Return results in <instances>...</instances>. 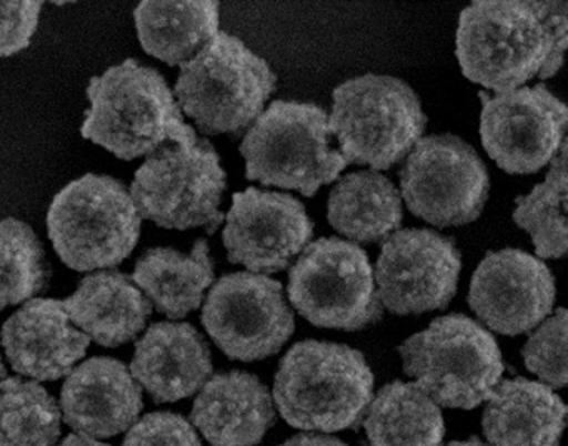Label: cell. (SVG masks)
Masks as SVG:
<instances>
[{"mask_svg":"<svg viewBox=\"0 0 568 446\" xmlns=\"http://www.w3.org/2000/svg\"><path fill=\"white\" fill-rule=\"evenodd\" d=\"M567 3L477 0L460 13L457 59L471 82L510 92L564 63Z\"/></svg>","mask_w":568,"mask_h":446,"instance_id":"cell-1","label":"cell"},{"mask_svg":"<svg viewBox=\"0 0 568 446\" xmlns=\"http://www.w3.org/2000/svg\"><path fill=\"white\" fill-rule=\"evenodd\" d=\"M91 109L81 133L122 160L151 155L195 130L182 119L171 87L159 70L128 59L94 77L88 87Z\"/></svg>","mask_w":568,"mask_h":446,"instance_id":"cell-2","label":"cell"},{"mask_svg":"<svg viewBox=\"0 0 568 446\" xmlns=\"http://www.w3.org/2000/svg\"><path fill=\"white\" fill-rule=\"evenodd\" d=\"M374 373L358 349L305 339L282 358L274 399L285 422L311 432H341L364 418Z\"/></svg>","mask_w":568,"mask_h":446,"instance_id":"cell-3","label":"cell"},{"mask_svg":"<svg viewBox=\"0 0 568 446\" xmlns=\"http://www.w3.org/2000/svg\"><path fill=\"white\" fill-rule=\"evenodd\" d=\"M277 85L268 63L241 39L217 32L182 63L175 95L182 110L209 135H239L257 120Z\"/></svg>","mask_w":568,"mask_h":446,"instance_id":"cell-4","label":"cell"},{"mask_svg":"<svg viewBox=\"0 0 568 446\" xmlns=\"http://www.w3.org/2000/svg\"><path fill=\"white\" fill-rule=\"evenodd\" d=\"M327 112L314 103L275 100L248 129L241 153L245 176L314 196L348 165L332 149Z\"/></svg>","mask_w":568,"mask_h":446,"instance_id":"cell-5","label":"cell"},{"mask_svg":"<svg viewBox=\"0 0 568 446\" xmlns=\"http://www.w3.org/2000/svg\"><path fill=\"white\" fill-rule=\"evenodd\" d=\"M398 349L405 373L445 408L471 409L487 402L504 375L494 336L458 313L435 318Z\"/></svg>","mask_w":568,"mask_h":446,"instance_id":"cell-6","label":"cell"},{"mask_svg":"<svg viewBox=\"0 0 568 446\" xmlns=\"http://www.w3.org/2000/svg\"><path fill=\"white\" fill-rule=\"evenodd\" d=\"M425 125L417 93L404 80L368 73L334 90L328 130L347 163L390 169L412 152Z\"/></svg>","mask_w":568,"mask_h":446,"instance_id":"cell-7","label":"cell"},{"mask_svg":"<svg viewBox=\"0 0 568 446\" xmlns=\"http://www.w3.org/2000/svg\"><path fill=\"white\" fill-rule=\"evenodd\" d=\"M225 189L221 156L194 132L151 153L135 172L129 193L141 219L162 229L204 226L214 235L224 220L219 206Z\"/></svg>","mask_w":568,"mask_h":446,"instance_id":"cell-8","label":"cell"},{"mask_svg":"<svg viewBox=\"0 0 568 446\" xmlns=\"http://www.w3.org/2000/svg\"><path fill=\"white\" fill-rule=\"evenodd\" d=\"M142 219L124 183L108 175L74 180L52 200L49 239L69 268H109L138 245Z\"/></svg>","mask_w":568,"mask_h":446,"instance_id":"cell-9","label":"cell"},{"mask_svg":"<svg viewBox=\"0 0 568 446\" xmlns=\"http://www.w3.org/2000/svg\"><path fill=\"white\" fill-rule=\"evenodd\" d=\"M288 298L305 320L324 328L351 332L382 318L367 253L337 236L304 249L288 276Z\"/></svg>","mask_w":568,"mask_h":446,"instance_id":"cell-10","label":"cell"},{"mask_svg":"<svg viewBox=\"0 0 568 446\" xmlns=\"http://www.w3.org/2000/svg\"><path fill=\"white\" fill-rule=\"evenodd\" d=\"M408 210L432 225L475 222L484 210L490 176L475 149L455 135L424 136L400 170Z\"/></svg>","mask_w":568,"mask_h":446,"instance_id":"cell-11","label":"cell"},{"mask_svg":"<svg viewBox=\"0 0 568 446\" xmlns=\"http://www.w3.org/2000/svg\"><path fill=\"white\" fill-rule=\"evenodd\" d=\"M202 323L215 345L241 362L275 355L295 330L282 283L248 272L227 273L212 286Z\"/></svg>","mask_w":568,"mask_h":446,"instance_id":"cell-12","label":"cell"},{"mask_svg":"<svg viewBox=\"0 0 568 446\" xmlns=\"http://www.w3.org/2000/svg\"><path fill=\"white\" fill-rule=\"evenodd\" d=\"M485 150L508 173H535L557 155L568 110L545 85L488 97L480 93Z\"/></svg>","mask_w":568,"mask_h":446,"instance_id":"cell-13","label":"cell"},{"mask_svg":"<svg viewBox=\"0 0 568 446\" xmlns=\"http://www.w3.org/2000/svg\"><path fill=\"white\" fill-rule=\"evenodd\" d=\"M462 256L434 230H398L385 239L375 266L377 296L397 315L442 310L457 292Z\"/></svg>","mask_w":568,"mask_h":446,"instance_id":"cell-14","label":"cell"},{"mask_svg":"<svg viewBox=\"0 0 568 446\" xmlns=\"http://www.w3.org/2000/svg\"><path fill=\"white\" fill-rule=\"evenodd\" d=\"M314 233L305 206L287 193L251 189L235 193L224 229L232 263L254 273L282 272Z\"/></svg>","mask_w":568,"mask_h":446,"instance_id":"cell-15","label":"cell"},{"mask_svg":"<svg viewBox=\"0 0 568 446\" xmlns=\"http://www.w3.org/2000/svg\"><path fill=\"white\" fill-rule=\"evenodd\" d=\"M555 280L537 256L517 249L491 252L471 276L468 303L501 335L531 332L554 308Z\"/></svg>","mask_w":568,"mask_h":446,"instance_id":"cell-16","label":"cell"},{"mask_svg":"<svg viewBox=\"0 0 568 446\" xmlns=\"http://www.w3.org/2000/svg\"><path fill=\"white\" fill-rule=\"evenodd\" d=\"M141 409V385L124 363L108 356L82 363L62 386V418L79 435H119L138 422Z\"/></svg>","mask_w":568,"mask_h":446,"instance_id":"cell-17","label":"cell"},{"mask_svg":"<svg viewBox=\"0 0 568 446\" xmlns=\"http://www.w3.org/2000/svg\"><path fill=\"white\" fill-rule=\"evenodd\" d=\"M89 343L91 338L72 325L62 300H31L2 328L12 368L39 382L68 376Z\"/></svg>","mask_w":568,"mask_h":446,"instance_id":"cell-18","label":"cell"},{"mask_svg":"<svg viewBox=\"0 0 568 446\" xmlns=\"http://www.w3.org/2000/svg\"><path fill=\"white\" fill-rule=\"evenodd\" d=\"M131 373L155 403L179 402L207 382L211 349L191 323H154L135 345Z\"/></svg>","mask_w":568,"mask_h":446,"instance_id":"cell-19","label":"cell"},{"mask_svg":"<svg viewBox=\"0 0 568 446\" xmlns=\"http://www.w3.org/2000/svg\"><path fill=\"white\" fill-rule=\"evenodd\" d=\"M274 419L267 386L245 372L212 376L192 408V423L212 446L257 445Z\"/></svg>","mask_w":568,"mask_h":446,"instance_id":"cell-20","label":"cell"},{"mask_svg":"<svg viewBox=\"0 0 568 446\" xmlns=\"http://www.w3.org/2000/svg\"><path fill=\"white\" fill-rule=\"evenodd\" d=\"M565 413V403L547 385L505 379L488 396L481 425L490 446H558Z\"/></svg>","mask_w":568,"mask_h":446,"instance_id":"cell-21","label":"cell"},{"mask_svg":"<svg viewBox=\"0 0 568 446\" xmlns=\"http://www.w3.org/2000/svg\"><path fill=\"white\" fill-rule=\"evenodd\" d=\"M62 305L72 325L108 348L134 339L152 313L148 296L118 270L85 276L74 295L62 300Z\"/></svg>","mask_w":568,"mask_h":446,"instance_id":"cell-22","label":"cell"},{"mask_svg":"<svg viewBox=\"0 0 568 446\" xmlns=\"http://www.w3.org/2000/svg\"><path fill=\"white\" fill-rule=\"evenodd\" d=\"M139 40L149 55L182 65L219 32L214 0H144L134 12Z\"/></svg>","mask_w":568,"mask_h":446,"instance_id":"cell-23","label":"cell"},{"mask_svg":"<svg viewBox=\"0 0 568 446\" xmlns=\"http://www.w3.org/2000/svg\"><path fill=\"white\" fill-rule=\"evenodd\" d=\"M132 280L159 312L169 318H184L201 306L205 290L214 283L207 242L199 239L191 255L161 246L148 250L135 263Z\"/></svg>","mask_w":568,"mask_h":446,"instance_id":"cell-24","label":"cell"},{"mask_svg":"<svg viewBox=\"0 0 568 446\" xmlns=\"http://www.w3.org/2000/svg\"><path fill=\"white\" fill-rule=\"evenodd\" d=\"M327 216L338 233L354 242H381L400 226V193L382 173H348L332 190Z\"/></svg>","mask_w":568,"mask_h":446,"instance_id":"cell-25","label":"cell"},{"mask_svg":"<svg viewBox=\"0 0 568 446\" xmlns=\"http://www.w3.org/2000/svg\"><path fill=\"white\" fill-rule=\"evenodd\" d=\"M364 418L372 446H440V406L415 383H388L372 398Z\"/></svg>","mask_w":568,"mask_h":446,"instance_id":"cell-26","label":"cell"},{"mask_svg":"<svg viewBox=\"0 0 568 446\" xmlns=\"http://www.w3.org/2000/svg\"><path fill=\"white\" fill-rule=\"evenodd\" d=\"M567 140H564L545 182L515 200V223L530 233L541 259H561L567 253Z\"/></svg>","mask_w":568,"mask_h":446,"instance_id":"cell-27","label":"cell"},{"mask_svg":"<svg viewBox=\"0 0 568 446\" xmlns=\"http://www.w3.org/2000/svg\"><path fill=\"white\" fill-rule=\"evenodd\" d=\"M61 406L44 386L0 382V446H52L61 435Z\"/></svg>","mask_w":568,"mask_h":446,"instance_id":"cell-28","label":"cell"},{"mask_svg":"<svg viewBox=\"0 0 568 446\" xmlns=\"http://www.w3.org/2000/svg\"><path fill=\"white\" fill-rule=\"evenodd\" d=\"M45 252L28 223L0 220V312L31 300L48 285Z\"/></svg>","mask_w":568,"mask_h":446,"instance_id":"cell-29","label":"cell"},{"mask_svg":"<svg viewBox=\"0 0 568 446\" xmlns=\"http://www.w3.org/2000/svg\"><path fill=\"white\" fill-rule=\"evenodd\" d=\"M525 365L548 388H564L567 385V312L558 308L524 346Z\"/></svg>","mask_w":568,"mask_h":446,"instance_id":"cell-30","label":"cell"},{"mask_svg":"<svg viewBox=\"0 0 568 446\" xmlns=\"http://www.w3.org/2000/svg\"><path fill=\"white\" fill-rule=\"evenodd\" d=\"M122 446H202L194 426L175 413L159 412L135 422Z\"/></svg>","mask_w":568,"mask_h":446,"instance_id":"cell-31","label":"cell"},{"mask_svg":"<svg viewBox=\"0 0 568 446\" xmlns=\"http://www.w3.org/2000/svg\"><path fill=\"white\" fill-rule=\"evenodd\" d=\"M42 2L2 0L0 2V57H11L31 43L38 30Z\"/></svg>","mask_w":568,"mask_h":446,"instance_id":"cell-32","label":"cell"},{"mask_svg":"<svg viewBox=\"0 0 568 446\" xmlns=\"http://www.w3.org/2000/svg\"><path fill=\"white\" fill-rule=\"evenodd\" d=\"M281 446H348L347 443L342 439L334 438V436L325 435H311V433H304V435L294 436V438L287 439L282 443Z\"/></svg>","mask_w":568,"mask_h":446,"instance_id":"cell-33","label":"cell"},{"mask_svg":"<svg viewBox=\"0 0 568 446\" xmlns=\"http://www.w3.org/2000/svg\"><path fill=\"white\" fill-rule=\"evenodd\" d=\"M59 446H109L85 435H69Z\"/></svg>","mask_w":568,"mask_h":446,"instance_id":"cell-34","label":"cell"},{"mask_svg":"<svg viewBox=\"0 0 568 446\" xmlns=\"http://www.w3.org/2000/svg\"><path fill=\"white\" fill-rule=\"evenodd\" d=\"M447 446H487V445H485V443H481L480 439L470 438V439H465V442H454Z\"/></svg>","mask_w":568,"mask_h":446,"instance_id":"cell-35","label":"cell"},{"mask_svg":"<svg viewBox=\"0 0 568 446\" xmlns=\"http://www.w3.org/2000/svg\"><path fill=\"white\" fill-rule=\"evenodd\" d=\"M6 376V366L4 363H2V356H0V379L4 378Z\"/></svg>","mask_w":568,"mask_h":446,"instance_id":"cell-36","label":"cell"}]
</instances>
